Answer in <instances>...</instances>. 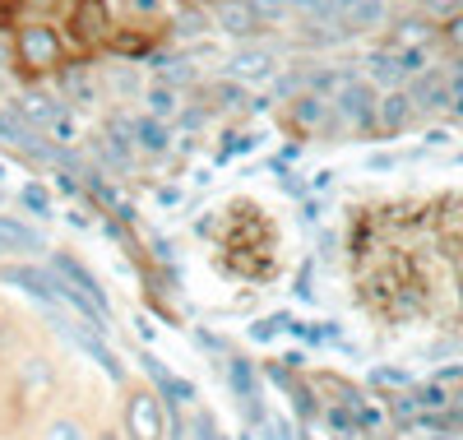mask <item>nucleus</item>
Returning a JSON list of instances; mask_svg holds the SVG:
<instances>
[{"label": "nucleus", "instance_id": "4be33fe9", "mask_svg": "<svg viewBox=\"0 0 463 440\" xmlns=\"http://www.w3.org/2000/svg\"><path fill=\"white\" fill-rule=\"evenodd\" d=\"M246 5H250L255 14H264V19H279V14L288 10V0H246Z\"/></svg>", "mask_w": 463, "mask_h": 440}, {"label": "nucleus", "instance_id": "a211bd4d", "mask_svg": "<svg viewBox=\"0 0 463 440\" xmlns=\"http://www.w3.org/2000/svg\"><path fill=\"white\" fill-rule=\"evenodd\" d=\"M65 93H70V98H80V102H93L89 74H84V70H70V74H65Z\"/></svg>", "mask_w": 463, "mask_h": 440}, {"label": "nucleus", "instance_id": "6ab92c4d", "mask_svg": "<svg viewBox=\"0 0 463 440\" xmlns=\"http://www.w3.org/2000/svg\"><path fill=\"white\" fill-rule=\"evenodd\" d=\"M371 65H375V79H384V84H394V79L403 74V65H399V56H375Z\"/></svg>", "mask_w": 463, "mask_h": 440}, {"label": "nucleus", "instance_id": "f3484780", "mask_svg": "<svg viewBox=\"0 0 463 440\" xmlns=\"http://www.w3.org/2000/svg\"><path fill=\"white\" fill-rule=\"evenodd\" d=\"M403 116H408V98L403 93H390V98L380 102V121L384 126H403Z\"/></svg>", "mask_w": 463, "mask_h": 440}, {"label": "nucleus", "instance_id": "393cba45", "mask_svg": "<svg viewBox=\"0 0 463 440\" xmlns=\"http://www.w3.org/2000/svg\"><path fill=\"white\" fill-rule=\"evenodd\" d=\"M454 37H458V43H463V24H454Z\"/></svg>", "mask_w": 463, "mask_h": 440}, {"label": "nucleus", "instance_id": "5701e85b", "mask_svg": "<svg viewBox=\"0 0 463 440\" xmlns=\"http://www.w3.org/2000/svg\"><path fill=\"white\" fill-rule=\"evenodd\" d=\"M195 440H227V435H218L213 417H195Z\"/></svg>", "mask_w": 463, "mask_h": 440}, {"label": "nucleus", "instance_id": "1a4fd4ad", "mask_svg": "<svg viewBox=\"0 0 463 440\" xmlns=\"http://www.w3.org/2000/svg\"><path fill=\"white\" fill-rule=\"evenodd\" d=\"M218 24H222V33H232V37H250V33L260 28V14L246 5V0H222V5H218Z\"/></svg>", "mask_w": 463, "mask_h": 440}, {"label": "nucleus", "instance_id": "2eb2a0df", "mask_svg": "<svg viewBox=\"0 0 463 440\" xmlns=\"http://www.w3.org/2000/svg\"><path fill=\"white\" fill-rule=\"evenodd\" d=\"M417 102H421V107H445V102H449L445 79H421V84H417Z\"/></svg>", "mask_w": 463, "mask_h": 440}, {"label": "nucleus", "instance_id": "f257e3e1", "mask_svg": "<svg viewBox=\"0 0 463 440\" xmlns=\"http://www.w3.org/2000/svg\"><path fill=\"white\" fill-rule=\"evenodd\" d=\"M126 431H130V440H163L158 394H130V404H126Z\"/></svg>", "mask_w": 463, "mask_h": 440}, {"label": "nucleus", "instance_id": "ddd939ff", "mask_svg": "<svg viewBox=\"0 0 463 440\" xmlns=\"http://www.w3.org/2000/svg\"><path fill=\"white\" fill-rule=\"evenodd\" d=\"M347 19H353V28H375L384 19V5L380 0H353V5H347Z\"/></svg>", "mask_w": 463, "mask_h": 440}, {"label": "nucleus", "instance_id": "dca6fc26", "mask_svg": "<svg viewBox=\"0 0 463 440\" xmlns=\"http://www.w3.org/2000/svg\"><path fill=\"white\" fill-rule=\"evenodd\" d=\"M24 205H28V214H52V195H47V186H37V181H28L24 186Z\"/></svg>", "mask_w": 463, "mask_h": 440}, {"label": "nucleus", "instance_id": "b1692460", "mask_svg": "<svg viewBox=\"0 0 463 440\" xmlns=\"http://www.w3.org/2000/svg\"><path fill=\"white\" fill-rule=\"evenodd\" d=\"M427 5H431V10H440V14H445V10H454V5H458V0H427Z\"/></svg>", "mask_w": 463, "mask_h": 440}, {"label": "nucleus", "instance_id": "a878e982", "mask_svg": "<svg viewBox=\"0 0 463 440\" xmlns=\"http://www.w3.org/2000/svg\"><path fill=\"white\" fill-rule=\"evenodd\" d=\"M98 440H116V435H98Z\"/></svg>", "mask_w": 463, "mask_h": 440}, {"label": "nucleus", "instance_id": "412c9836", "mask_svg": "<svg viewBox=\"0 0 463 440\" xmlns=\"http://www.w3.org/2000/svg\"><path fill=\"white\" fill-rule=\"evenodd\" d=\"M47 440H89V435H84L80 426H74V422H65V417H61V422H52V426H47Z\"/></svg>", "mask_w": 463, "mask_h": 440}, {"label": "nucleus", "instance_id": "9d476101", "mask_svg": "<svg viewBox=\"0 0 463 440\" xmlns=\"http://www.w3.org/2000/svg\"><path fill=\"white\" fill-rule=\"evenodd\" d=\"M227 385H232V394L246 404V413L255 417L260 408H255V371H250V362H241V357H232L227 362Z\"/></svg>", "mask_w": 463, "mask_h": 440}, {"label": "nucleus", "instance_id": "39448f33", "mask_svg": "<svg viewBox=\"0 0 463 440\" xmlns=\"http://www.w3.org/2000/svg\"><path fill=\"white\" fill-rule=\"evenodd\" d=\"M56 330H61V334H65L74 348H80V352H89V357H93V362H98V367H102L111 380H121V376H126V367H121V362H116V357L102 348V339H98V334H80V330L70 325V320H56Z\"/></svg>", "mask_w": 463, "mask_h": 440}, {"label": "nucleus", "instance_id": "7ed1b4c3", "mask_svg": "<svg viewBox=\"0 0 463 440\" xmlns=\"http://www.w3.org/2000/svg\"><path fill=\"white\" fill-rule=\"evenodd\" d=\"M52 273L61 278L65 288L84 292V297H89V301H93L102 315H111V306H107V297H102V288H98V278H93V273H89L80 260H70V255H52Z\"/></svg>", "mask_w": 463, "mask_h": 440}, {"label": "nucleus", "instance_id": "9b49d317", "mask_svg": "<svg viewBox=\"0 0 463 440\" xmlns=\"http://www.w3.org/2000/svg\"><path fill=\"white\" fill-rule=\"evenodd\" d=\"M227 70L237 79H264L269 70H274V56H269V52H237L227 61Z\"/></svg>", "mask_w": 463, "mask_h": 440}, {"label": "nucleus", "instance_id": "423d86ee", "mask_svg": "<svg viewBox=\"0 0 463 440\" xmlns=\"http://www.w3.org/2000/svg\"><path fill=\"white\" fill-rule=\"evenodd\" d=\"M139 362H144L148 380L158 385V394H163V398H172V404H190V398H195V385H190V380H181V376H172V371L158 362V357H153V352H144Z\"/></svg>", "mask_w": 463, "mask_h": 440}, {"label": "nucleus", "instance_id": "0eeeda50", "mask_svg": "<svg viewBox=\"0 0 463 440\" xmlns=\"http://www.w3.org/2000/svg\"><path fill=\"white\" fill-rule=\"evenodd\" d=\"M0 251H14V255H37V251H47V242L37 236L28 223L19 218H5L0 214Z\"/></svg>", "mask_w": 463, "mask_h": 440}, {"label": "nucleus", "instance_id": "20e7f679", "mask_svg": "<svg viewBox=\"0 0 463 440\" xmlns=\"http://www.w3.org/2000/svg\"><path fill=\"white\" fill-rule=\"evenodd\" d=\"M19 52H24L28 65H56L61 61V37L43 24H33V28L19 33Z\"/></svg>", "mask_w": 463, "mask_h": 440}, {"label": "nucleus", "instance_id": "aec40b11", "mask_svg": "<svg viewBox=\"0 0 463 440\" xmlns=\"http://www.w3.org/2000/svg\"><path fill=\"white\" fill-rule=\"evenodd\" d=\"M148 107L158 111V116H172V111H176V93H172V89H153V93H148Z\"/></svg>", "mask_w": 463, "mask_h": 440}, {"label": "nucleus", "instance_id": "f03ea898", "mask_svg": "<svg viewBox=\"0 0 463 440\" xmlns=\"http://www.w3.org/2000/svg\"><path fill=\"white\" fill-rule=\"evenodd\" d=\"M0 278H5L10 288L37 297L43 306H56V273L52 269H37V264H10V269H0Z\"/></svg>", "mask_w": 463, "mask_h": 440}, {"label": "nucleus", "instance_id": "4468645a", "mask_svg": "<svg viewBox=\"0 0 463 440\" xmlns=\"http://www.w3.org/2000/svg\"><path fill=\"white\" fill-rule=\"evenodd\" d=\"M135 135H139V148H148V153H163V148H167V130H163V121H139Z\"/></svg>", "mask_w": 463, "mask_h": 440}, {"label": "nucleus", "instance_id": "f8f14e48", "mask_svg": "<svg viewBox=\"0 0 463 440\" xmlns=\"http://www.w3.org/2000/svg\"><path fill=\"white\" fill-rule=\"evenodd\" d=\"M84 24V37H102L107 33V10H102V0H84L80 10H74V28Z\"/></svg>", "mask_w": 463, "mask_h": 440}, {"label": "nucleus", "instance_id": "6e6552de", "mask_svg": "<svg viewBox=\"0 0 463 440\" xmlns=\"http://www.w3.org/2000/svg\"><path fill=\"white\" fill-rule=\"evenodd\" d=\"M338 111L347 116L353 126H371L375 121V98L366 84H343L338 89Z\"/></svg>", "mask_w": 463, "mask_h": 440}]
</instances>
